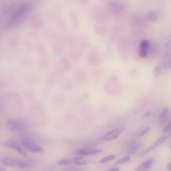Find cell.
<instances>
[{
  "mask_svg": "<svg viewBox=\"0 0 171 171\" xmlns=\"http://www.w3.org/2000/svg\"><path fill=\"white\" fill-rule=\"evenodd\" d=\"M71 161L69 159H64L60 160L58 162L59 165L60 166L66 165L70 164Z\"/></svg>",
  "mask_w": 171,
  "mask_h": 171,
  "instance_id": "obj_19",
  "label": "cell"
},
{
  "mask_svg": "<svg viewBox=\"0 0 171 171\" xmlns=\"http://www.w3.org/2000/svg\"><path fill=\"white\" fill-rule=\"evenodd\" d=\"M72 161L75 164L78 165H86L89 163L88 160L82 157L75 158L72 160Z\"/></svg>",
  "mask_w": 171,
  "mask_h": 171,
  "instance_id": "obj_13",
  "label": "cell"
},
{
  "mask_svg": "<svg viewBox=\"0 0 171 171\" xmlns=\"http://www.w3.org/2000/svg\"><path fill=\"white\" fill-rule=\"evenodd\" d=\"M121 130H112L106 134L104 137V139L106 141H111L117 138L121 133Z\"/></svg>",
  "mask_w": 171,
  "mask_h": 171,
  "instance_id": "obj_9",
  "label": "cell"
},
{
  "mask_svg": "<svg viewBox=\"0 0 171 171\" xmlns=\"http://www.w3.org/2000/svg\"><path fill=\"white\" fill-rule=\"evenodd\" d=\"M153 162L154 161L153 159H150L138 166L137 168L136 169L135 171L146 170L150 168V167L153 164Z\"/></svg>",
  "mask_w": 171,
  "mask_h": 171,
  "instance_id": "obj_12",
  "label": "cell"
},
{
  "mask_svg": "<svg viewBox=\"0 0 171 171\" xmlns=\"http://www.w3.org/2000/svg\"><path fill=\"white\" fill-rule=\"evenodd\" d=\"M31 6L29 3H22L13 10L5 28L10 29L20 24L28 14Z\"/></svg>",
  "mask_w": 171,
  "mask_h": 171,
  "instance_id": "obj_1",
  "label": "cell"
},
{
  "mask_svg": "<svg viewBox=\"0 0 171 171\" xmlns=\"http://www.w3.org/2000/svg\"><path fill=\"white\" fill-rule=\"evenodd\" d=\"M170 40V36L168 37L165 43V57L163 63H161L163 69L165 70L169 69L171 67Z\"/></svg>",
  "mask_w": 171,
  "mask_h": 171,
  "instance_id": "obj_4",
  "label": "cell"
},
{
  "mask_svg": "<svg viewBox=\"0 0 171 171\" xmlns=\"http://www.w3.org/2000/svg\"><path fill=\"white\" fill-rule=\"evenodd\" d=\"M166 139V137L165 136H162V137L159 138L144 152L142 154V156L145 155L151 151L156 149L157 148L160 146L163 142H164Z\"/></svg>",
  "mask_w": 171,
  "mask_h": 171,
  "instance_id": "obj_7",
  "label": "cell"
},
{
  "mask_svg": "<svg viewBox=\"0 0 171 171\" xmlns=\"http://www.w3.org/2000/svg\"><path fill=\"white\" fill-rule=\"evenodd\" d=\"M170 115V110L169 108H165L161 113L159 117V122L161 124L165 123L168 120Z\"/></svg>",
  "mask_w": 171,
  "mask_h": 171,
  "instance_id": "obj_11",
  "label": "cell"
},
{
  "mask_svg": "<svg viewBox=\"0 0 171 171\" xmlns=\"http://www.w3.org/2000/svg\"><path fill=\"white\" fill-rule=\"evenodd\" d=\"M163 70V68L161 64H159L156 66L154 70V74L156 77L158 76Z\"/></svg>",
  "mask_w": 171,
  "mask_h": 171,
  "instance_id": "obj_15",
  "label": "cell"
},
{
  "mask_svg": "<svg viewBox=\"0 0 171 171\" xmlns=\"http://www.w3.org/2000/svg\"><path fill=\"white\" fill-rule=\"evenodd\" d=\"M139 147V144L136 142H133L128 144L125 147V150L126 153L132 154L137 151Z\"/></svg>",
  "mask_w": 171,
  "mask_h": 171,
  "instance_id": "obj_10",
  "label": "cell"
},
{
  "mask_svg": "<svg viewBox=\"0 0 171 171\" xmlns=\"http://www.w3.org/2000/svg\"><path fill=\"white\" fill-rule=\"evenodd\" d=\"M171 163H169L168 166V168L169 171H171Z\"/></svg>",
  "mask_w": 171,
  "mask_h": 171,
  "instance_id": "obj_24",
  "label": "cell"
},
{
  "mask_svg": "<svg viewBox=\"0 0 171 171\" xmlns=\"http://www.w3.org/2000/svg\"><path fill=\"white\" fill-rule=\"evenodd\" d=\"M150 127H147L144 129V130H143L140 134V136H142L146 134L147 133L149 132L150 130Z\"/></svg>",
  "mask_w": 171,
  "mask_h": 171,
  "instance_id": "obj_22",
  "label": "cell"
},
{
  "mask_svg": "<svg viewBox=\"0 0 171 171\" xmlns=\"http://www.w3.org/2000/svg\"><path fill=\"white\" fill-rule=\"evenodd\" d=\"M1 162L3 165L12 168L24 169L30 165V163L13 158H2Z\"/></svg>",
  "mask_w": 171,
  "mask_h": 171,
  "instance_id": "obj_2",
  "label": "cell"
},
{
  "mask_svg": "<svg viewBox=\"0 0 171 171\" xmlns=\"http://www.w3.org/2000/svg\"><path fill=\"white\" fill-rule=\"evenodd\" d=\"M171 122L166 125V126L163 129V132L164 133L169 132L171 130Z\"/></svg>",
  "mask_w": 171,
  "mask_h": 171,
  "instance_id": "obj_20",
  "label": "cell"
},
{
  "mask_svg": "<svg viewBox=\"0 0 171 171\" xmlns=\"http://www.w3.org/2000/svg\"><path fill=\"white\" fill-rule=\"evenodd\" d=\"M130 157L129 156H127L120 160L117 161L115 162V164L117 165H121L126 163L130 161Z\"/></svg>",
  "mask_w": 171,
  "mask_h": 171,
  "instance_id": "obj_18",
  "label": "cell"
},
{
  "mask_svg": "<svg viewBox=\"0 0 171 171\" xmlns=\"http://www.w3.org/2000/svg\"><path fill=\"white\" fill-rule=\"evenodd\" d=\"M140 45L141 50L146 51V49L149 46L150 43L147 40H144L140 42Z\"/></svg>",
  "mask_w": 171,
  "mask_h": 171,
  "instance_id": "obj_17",
  "label": "cell"
},
{
  "mask_svg": "<svg viewBox=\"0 0 171 171\" xmlns=\"http://www.w3.org/2000/svg\"><path fill=\"white\" fill-rule=\"evenodd\" d=\"M6 125L9 130L14 131L25 128L26 126V123L22 119H11L6 121Z\"/></svg>",
  "mask_w": 171,
  "mask_h": 171,
  "instance_id": "obj_3",
  "label": "cell"
},
{
  "mask_svg": "<svg viewBox=\"0 0 171 171\" xmlns=\"http://www.w3.org/2000/svg\"><path fill=\"white\" fill-rule=\"evenodd\" d=\"M119 167H116V168L112 169L108 171H119Z\"/></svg>",
  "mask_w": 171,
  "mask_h": 171,
  "instance_id": "obj_23",
  "label": "cell"
},
{
  "mask_svg": "<svg viewBox=\"0 0 171 171\" xmlns=\"http://www.w3.org/2000/svg\"><path fill=\"white\" fill-rule=\"evenodd\" d=\"M149 114H150V112H148L145 114V115H144V116H145V117L148 116L149 115Z\"/></svg>",
  "mask_w": 171,
  "mask_h": 171,
  "instance_id": "obj_26",
  "label": "cell"
},
{
  "mask_svg": "<svg viewBox=\"0 0 171 171\" xmlns=\"http://www.w3.org/2000/svg\"><path fill=\"white\" fill-rule=\"evenodd\" d=\"M21 143L25 149L32 153H42L45 152V149L42 147L33 144L26 138L22 139Z\"/></svg>",
  "mask_w": 171,
  "mask_h": 171,
  "instance_id": "obj_5",
  "label": "cell"
},
{
  "mask_svg": "<svg viewBox=\"0 0 171 171\" xmlns=\"http://www.w3.org/2000/svg\"><path fill=\"white\" fill-rule=\"evenodd\" d=\"M116 157V155L115 154L108 156L101 159L100 162L101 163H107L114 160Z\"/></svg>",
  "mask_w": 171,
  "mask_h": 171,
  "instance_id": "obj_16",
  "label": "cell"
},
{
  "mask_svg": "<svg viewBox=\"0 0 171 171\" xmlns=\"http://www.w3.org/2000/svg\"><path fill=\"white\" fill-rule=\"evenodd\" d=\"M101 152V150L84 149L78 150L76 151V154L80 155H92L99 154Z\"/></svg>",
  "mask_w": 171,
  "mask_h": 171,
  "instance_id": "obj_8",
  "label": "cell"
},
{
  "mask_svg": "<svg viewBox=\"0 0 171 171\" xmlns=\"http://www.w3.org/2000/svg\"><path fill=\"white\" fill-rule=\"evenodd\" d=\"M148 17L151 21L154 22L157 20L158 14L154 11H150L148 14Z\"/></svg>",
  "mask_w": 171,
  "mask_h": 171,
  "instance_id": "obj_14",
  "label": "cell"
},
{
  "mask_svg": "<svg viewBox=\"0 0 171 171\" xmlns=\"http://www.w3.org/2000/svg\"><path fill=\"white\" fill-rule=\"evenodd\" d=\"M139 56L142 58L145 57L147 54V52L146 50H141L140 49L139 52Z\"/></svg>",
  "mask_w": 171,
  "mask_h": 171,
  "instance_id": "obj_21",
  "label": "cell"
},
{
  "mask_svg": "<svg viewBox=\"0 0 171 171\" xmlns=\"http://www.w3.org/2000/svg\"><path fill=\"white\" fill-rule=\"evenodd\" d=\"M2 144L5 146L10 148V149H12L17 151L18 153L23 155H27V154H26L25 150L22 149L21 147L16 142H3Z\"/></svg>",
  "mask_w": 171,
  "mask_h": 171,
  "instance_id": "obj_6",
  "label": "cell"
},
{
  "mask_svg": "<svg viewBox=\"0 0 171 171\" xmlns=\"http://www.w3.org/2000/svg\"><path fill=\"white\" fill-rule=\"evenodd\" d=\"M0 171H6V169L4 168L0 167Z\"/></svg>",
  "mask_w": 171,
  "mask_h": 171,
  "instance_id": "obj_25",
  "label": "cell"
}]
</instances>
